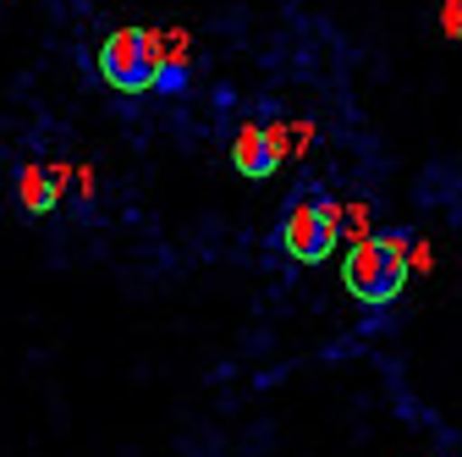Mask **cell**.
<instances>
[{
	"instance_id": "7a4b0ae2",
	"label": "cell",
	"mask_w": 462,
	"mask_h": 457,
	"mask_svg": "<svg viewBox=\"0 0 462 457\" xmlns=\"http://www.w3.org/2000/svg\"><path fill=\"white\" fill-rule=\"evenodd\" d=\"M275 243L286 259L298 265H319L336 254L341 243V204L325 193V188H298L281 210V226H275Z\"/></svg>"
},
{
	"instance_id": "5b68a950",
	"label": "cell",
	"mask_w": 462,
	"mask_h": 457,
	"mask_svg": "<svg viewBox=\"0 0 462 457\" xmlns=\"http://www.w3.org/2000/svg\"><path fill=\"white\" fill-rule=\"evenodd\" d=\"M55 199H61V182H55L50 171H39V165H23V171H17V204H23L28 215H50Z\"/></svg>"
},
{
	"instance_id": "277c9868",
	"label": "cell",
	"mask_w": 462,
	"mask_h": 457,
	"mask_svg": "<svg viewBox=\"0 0 462 457\" xmlns=\"http://www.w3.org/2000/svg\"><path fill=\"white\" fill-rule=\"evenodd\" d=\"M281 154H286V133H281V127L248 122V127H237V138H231V165H237V177H248V182L275 177Z\"/></svg>"
},
{
	"instance_id": "3957f363",
	"label": "cell",
	"mask_w": 462,
	"mask_h": 457,
	"mask_svg": "<svg viewBox=\"0 0 462 457\" xmlns=\"http://www.w3.org/2000/svg\"><path fill=\"white\" fill-rule=\"evenodd\" d=\"M94 67H99V78L116 94H154L160 89V67H165V33H154V28H116V33H105Z\"/></svg>"
},
{
	"instance_id": "6da1fadb",
	"label": "cell",
	"mask_w": 462,
	"mask_h": 457,
	"mask_svg": "<svg viewBox=\"0 0 462 457\" xmlns=\"http://www.w3.org/2000/svg\"><path fill=\"white\" fill-rule=\"evenodd\" d=\"M341 281L346 293L369 309H385L402 298L408 287V232H374V238H358L341 259Z\"/></svg>"
},
{
	"instance_id": "8992f818",
	"label": "cell",
	"mask_w": 462,
	"mask_h": 457,
	"mask_svg": "<svg viewBox=\"0 0 462 457\" xmlns=\"http://www.w3.org/2000/svg\"><path fill=\"white\" fill-rule=\"evenodd\" d=\"M188 89V61H165L160 67V94H182Z\"/></svg>"
}]
</instances>
